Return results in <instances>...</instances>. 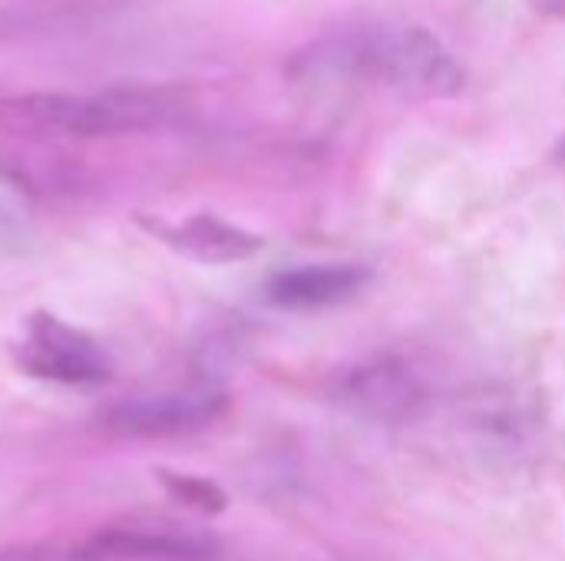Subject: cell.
<instances>
[{
	"mask_svg": "<svg viewBox=\"0 0 565 561\" xmlns=\"http://www.w3.org/2000/svg\"><path fill=\"white\" fill-rule=\"evenodd\" d=\"M559 155H563V165H565V139H563V145H559Z\"/></svg>",
	"mask_w": 565,
	"mask_h": 561,
	"instance_id": "30bf717a",
	"label": "cell"
},
{
	"mask_svg": "<svg viewBox=\"0 0 565 561\" xmlns=\"http://www.w3.org/2000/svg\"><path fill=\"white\" fill-rule=\"evenodd\" d=\"M341 400L364 420L411 423L427 410L430 387L404 357L384 354V357H371L358 364L344 377Z\"/></svg>",
	"mask_w": 565,
	"mask_h": 561,
	"instance_id": "277c9868",
	"label": "cell"
},
{
	"mask_svg": "<svg viewBox=\"0 0 565 561\" xmlns=\"http://www.w3.org/2000/svg\"><path fill=\"white\" fill-rule=\"evenodd\" d=\"M149 231L166 241L172 251L199 261V265H235V261H248L265 248V238L225 222L212 212L192 215L179 225H166V222H152Z\"/></svg>",
	"mask_w": 565,
	"mask_h": 561,
	"instance_id": "8992f818",
	"label": "cell"
},
{
	"mask_svg": "<svg viewBox=\"0 0 565 561\" xmlns=\"http://www.w3.org/2000/svg\"><path fill=\"white\" fill-rule=\"evenodd\" d=\"M225 393L218 390H189V393H162V397H136L103 410L99 427L113 436H182L209 427L225 410Z\"/></svg>",
	"mask_w": 565,
	"mask_h": 561,
	"instance_id": "5b68a950",
	"label": "cell"
},
{
	"mask_svg": "<svg viewBox=\"0 0 565 561\" xmlns=\"http://www.w3.org/2000/svg\"><path fill=\"white\" fill-rule=\"evenodd\" d=\"M179 103L162 89L23 93L0 99V129L20 139H109L169 126Z\"/></svg>",
	"mask_w": 565,
	"mask_h": 561,
	"instance_id": "7a4b0ae2",
	"label": "cell"
},
{
	"mask_svg": "<svg viewBox=\"0 0 565 561\" xmlns=\"http://www.w3.org/2000/svg\"><path fill=\"white\" fill-rule=\"evenodd\" d=\"M70 561H218V546L202 536L109 529L76 546Z\"/></svg>",
	"mask_w": 565,
	"mask_h": 561,
	"instance_id": "ba28073f",
	"label": "cell"
},
{
	"mask_svg": "<svg viewBox=\"0 0 565 561\" xmlns=\"http://www.w3.org/2000/svg\"><path fill=\"white\" fill-rule=\"evenodd\" d=\"M367 278L361 265H301L278 271L265 294L281 311H324L361 294Z\"/></svg>",
	"mask_w": 565,
	"mask_h": 561,
	"instance_id": "52a82bcc",
	"label": "cell"
},
{
	"mask_svg": "<svg viewBox=\"0 0 565 561\" xmlns=\"http://www.w3.org/2000/svg\"><path fill=\"white\" fill-rule=\"evenodd\" d=\"M17 364L30 377L63 387H99L113 377V360L106 347L86 331L46 311H36L26 321L23 341L17 347Z\"/></svg>",
	"mask_w": 565,
	"mask_h": 561,
	"instance_id": "3957f363",
	"label": "cell"
},
{
	"mask_svg": "<svg viewBox=\"0 0 565 561\" xmlns=\"http://www.w3.org/2000/svg\"><path fill=\"white\" fill-rule=\"evenodd\" d=\"M305 83H367L411 99H450L467 73L437 33L417 23H377L324 36L291 60Z\"/></svg>",
	"mask_w": 565,
	"mask_h": 561,
	"instance_id": "6da1fadb",
	"label": "cell"
},
{
	"mask_svg": "<svg viewBox=\"0 0 565 561\" xmlns=\"http://www.w3.org/2000/svg\"><path fill=\"white\" fill-rule=\"evenodd\" d=\"M159 479L166 483V489H169L179 503H185V506H192V509H199V513L215 516V513H222L225 503H228L225 493H222L215 483H209V479H199V476H175V473H162Z\"/></svg>",
	"mask_w": 565,
	"mask_h": 561,
	"instance_id": "9c48e42d",
	"label": "cell"
}]
</instances>
